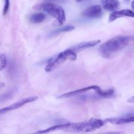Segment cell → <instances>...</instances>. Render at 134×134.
Segmentation results:
<instances>
[{"mask_svg": "<svg viewBox=\"0 0 134 134\" xmlns=\"http://www.w3.org/2000/svg\"><path fill=\"white\" fill-rule=\"evenodd\" d=\"M71 125V123H67V124H57V125H54L53 126H51L50 128H47V129L44 130L39 131L37 132L36 133H49L51 132H53V131L59 130H64V129H68Z\"/></svg>", "mask_w": 134, "mask_h": 134, "instance_id": "cell-12", "label": "cell"}, {"mask_svg": "<svg viewBox=\"0 0 134 134\" xmlns=\"http://www.w3.org/2000/svg\"><path fill=\"white\" fill-rule=\"evenodd\" d=\"M132 9H133V10L134 11V1H132Z\"/></svg>", "mask_w": 134, "mask_h": 134, "instance_id": "cell-19", "label": "cell"}, {"mask_svg": "<svg viewBox=\"0 0 134 134\" xmlns=\"http://www.w3.org/2000/svg\"><path fill=\"white\" fill-rule=\"evenodd\" d=\"M128 102H129V103H134V96H133L131 97V98H130L129 99H128Z\"/></svg>", "mask_w": 134, "mask_h": 134, "instance_id": "cell-18", "label": "cell"}, {"mask_svg": "<svg viewBox=\"0 0 134 134\" xmlns=\"http://www.w3.org/2000/svg\"><path fill=\"white\" fill-rule=\"evenodd\" d=\"M105 125V122L100 119H91L83 122L71 124L69 128L72 131L81 132H90L102 128Z\"/></svg>", "mask_w": 134, "mask_h": 134, "instance_id": "cell-3", "label": "cell"}, {"mask_svg": "<svg viewBox=\"0 0 134 134\" xmlns=\"http://www.w3.org/2000/svg\"><path fill=\"white\" fill-rule=\"evenodd\" d=\"M7 65V58L4 54L0 52V71L3 70Z\"/></svg>", "mask_w": 134, "mask_h": 134, "instance_id": "cell-15", "label": "cell"}, {"mask_svg": "<svg viewBox=\"0 0 134 134\" xmlns=\"http://www.w3.org/2000/svg\"><path fill=\"white\" fill-rule=\"evenodd\" d=\"M35 9L41 10L54 17L60 24H63L65 21V14L64 9L59 5L51 1H45L37 4L34 7Z\"/></svg>", "mask_w": 134, "mask_h": 134, "instance_id": "cell-2", "label": "cell"}, {"mask_svg": "<svg viewBox=\"0 0 134 134\" xmlns=\"http://www.w3.org/2000/svg\"><path fill=\"white\" fill-rule=\"evenodd\" d=\"M124 16L134 18V11L133 10H130V9H123V10L113 11V13L109 16V22H112L115 21V20L118 19V18Z\"/></svg>", "mask_w": 134, "mask_h": 134, "instance_id": "cell-8", "label": "cell"}, {"mask_svg": "<svg viewBox=\"0 0 134 134\" xmlns=\"http://www.w3.org/2000/svg\"><path fill=\"white\" fill-rule=\"evenodd\" d=\"M101 42L100 40H92L90 41H86L82 42V43H79V44H77L75 47H73L71 48L73 51H83V50L87 49V48H91V47H94V46L97 45L99 44Z\"/></svg>", "mask_w": 134, "mask_h": 134, "instance_id": "cell-10", "label": "cell"}, {"mask_svg": "<svg viewBox=\"0 0 134 134\" xmlns=\"http://www.w3.org/2000/svg\"><path fill=\"white\" fill-rule=\"evenodd\" d=\"M95 92L98 94V95L101 96L103 97H107L113 95L114 94V90L113 89H109V90H102L100 88L99 86H98L96 89L95 90Z\"/></svg>", "mask_w": 134, "mask_h": 134, "instance_id": "cell-14", "label": "cell"}, {"mask_svg": "<svg viewBox=\"0 0 134 134\" xmlns=\"http://www.w3.org/2000/svg\"><path fill=\"white\" fill-rule=\"evenodd\" d=\"M5 1V5H4L3 10V14L5 15L9 10V6H10V1L9 0H4Z\"/></svg>", "mask_w": 134, "mask_h": 134, "instance_id": "cell-17", "label": "cell"}, {"mask_svg": "<svg viewBox=\"0 0 134 134\" xmlns=\"http://www.w3.org/2000/svg\"><path fill=\"white\" fill-rule=\"evenodd\" d=\"M77 59V54L72 49H67L63 51L58 55L57 57L46 66L45 71L47 72H51L58 68L60 65L65 62L66 60H75Z\"/></svg>", "mask_w": 134, "mask_h": 134, "instance_id": "cell-4", "label": "cell"}, {"mask_svg": "<svg viewBox=\"0 0 134 134\" xmlns=\"http://www.w3.org/2000/svg\"><path fill=\"white\" fill-rule=\"evenodd\" d=\"M105 122H110L113 124H116V125L134 122V113L128 114V115L124 116H121V117L109 118V119H106Z\"/></svg>", "mask_w": 134, "mask_h": 134, "instance_id": "cell-6", "label": "cell"}, {"mask_svg": "<svg viewBox=\"0 0 134 134\" xmlns=\"http://www.w3.org/2000/svg\"><path fill=\"white\" fill-rule=\"evenodd\" d=\"M82 0H76V1H77V2H81V1H82Z\"/></svg>", "mask_w": 134, "mask_h": 134, "instance_id": "cell-20", "label": "cell"}, {"mask_svg": "<svg viewBox=\"0 0 134 134\" xmlns=\"http://www.w3.org/2000/svg\"><path fill=\"white\" fill-rule=\"evenodd\" d=\"M47 1H55V0H46Z\"/></svg>", "mask_w": 134, "mask_h": 134, "instance_id": "cell-21", "label": "cell"}, {"mask_svg": "<svg viewBox=\"0 0 134 134\" xmlns=\"http://www.w3.org/2000/svg\"><path fill=\"white\" fill-rule=\"evenodd\" d=\"M98 87V86L97 85H92V86H87V87H85L83 88L79 89V90H74V91L69 92L65 93V94H62V95L58 97V98H71V97L79 95V94H83V93L87 92L88 91H90L91 90H95Z\"/></svg>", "mask_w": 134, "mask_h": 134, "instance_id": "cell-9", "label": "cell"}, {"mask_svg": "<svg viewBox=\"0 0 134 134\" xmlns=\"http://www.w3.org/2000/svg\"><path fill=\"white\" fill-rule=\"evenodd\" d=\"M133 39L134 37L123 35L112 38L100 46L99 54L104 58H111L126 47Z\"/></svg>", "mask_w": 134, "mask_h": 134, "instance_id": "cell-1", "label": "cell"}, {"mask_svg": "<svg viewBox=\"0 0 134 134\" xmlns=\"http://www.w3.org/2000/svg\"><path fill=\"white\" fill-rule=\"evenodd\" d=\"M102 3L103 9L109 11L116 10L120 7L119 0H102Z\"/></svg>", "mask_w": 134, "mask_h": 134, "instance_id": "cell-11", "label": "cell"}, {"mask_svg": "<svg viewBox=\"0 0 134 134\" xmlns=\"http://www.w3.org/2000/svg\"><path fill=\"white\" fill-rule=\"evenodd\" d=\"M45 14L42 13H34L30 16V21L34 24L41 23L45 19Z\"/></svg>", "mask_w": 134, "mask_h": 134, "instance_id": "cell-13", "label": "cell"}, {"mask_svg": "<svg viewBox=\"0 0 134 134\" xmlns=\"http://www.w3.org/2000/svg\"><path fill=\"white\" fill-rule=\"evenodd\" d=\"M37 99H38L37 96H30V97H27V98H24V99H21V100L18 101V102H16V103H13V104L10 105L8 106V107L1 109H0V115L5 113L7 112H9V111H13V110H15V109H17L20 108V107H22V106L25 105L27 104V103H31V102L37 100Z\"/></svg>", "mask_w": 134, "mask_h": 134, "instance_id": "cell-5", "label": "cell"}, {"mask_svg": "<svg viewBox=\"0 0 134 134\" xmlns=\"http://www.w3.org/2000/svg\"><path fill=\"white\" fill-rule=\"evenodd\" d=\"M75 29V27L73 26H70V25H68V26H65V27H63L62 28L59 29L57 30L58 32H68V31H72Z\"/></svg>", "mask_w": 134, "mask_h": 134, "instance_id": "cell-16", "label": "cell"}, {"mask_svg": "<svg viewBox=\"0 0 134 134\" xmlns=\"http://www.w3.org/2000/svg\"><path fill=\"white\" fill-rule=\"evenodd\" d=\"M102 9L99 5H93L82 12V14L88 18H97L102 15Z\"/></svg>", "mask_w": 134, "mask_h": 134, "instance_id": "cell-7", "label": "cell"}, {"mask_svg": "<svg viewBox=\"0 0 134 134\" xmlns=\"http://www.w3.org/2000/svg\"><path fill=\"white\" fill-rule=\"evenodd\" d=\"M125 1H129L130 0H125Z\"/></svg>", "mask_w": 134, "mask_h": 134, "instance_id": "cell-22", "label": "cell"}]
</instances>
